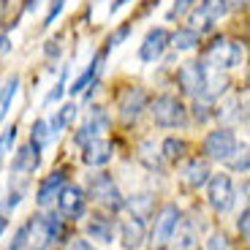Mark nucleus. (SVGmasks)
Wrapping results in <instances>:
<instances>
[{
    "instance_id": "2f4dec72",
    "label": "nucleus",
    "mask_w": 250,
    "mask_h": 250,
    "mask_svg": "<svg viewBox=\"0 0 250 250\" xmlns=\"http://www.w3.org/2000/svg\"><path fill=\"white\" fill-rule=\"evenodd\" d=\"M11 142H14V128H8V131L0 136V169H3V161H6V155H8Z\"/></svg>"
},
{
    "instance_id": "4468645a",
    "label": "nucleus",
    "mask_w": 250,
    "mask_h": 250,
    "mask_svg": "<svg viewBox=\"0 0 250 250\" xmlns=\"http://www.w3.org/2000/svg\"><path fill=\"white\" fill-rule=\"evenodd\" d=\"M84 152H82V161L87 163V166H106L114 155V147L106 142V139H90L87 144H82Z\"/></svg>"
},
{
    "instance_id": "2eb2a0df",
    "label": "nucleus",
    "mask_w": 250,
    "mask_h": 250,
    "mask_svg": "<svg viewBox=\"0 0 250 250\" xmlns=\"http://www.w3.org/2000/svg\"><path fill=\"white\" fill-rule=\"evenodd\" d=\"M106 125H109L106 112H104L101 106H93V109H90L87 123H84L79 131H76V142H79V144H87L90 139H95L101 131H106Z\"/></svg>"
},
{
    "instance_id": "37998d69",
    "label": "nucleus",
    "mask_w": 250,
    "mask_h": 250,
    "mask_svg": "<svg viewBox=\"0 0 250 250\" xmlns=\"http://www.w3.org/2000/svg\"><path fill=\"white\" fill-rule=\"evenodd\" d=\"M3 8H6V0H0V11H3Z\"/></svg>"
},
{
    "instance_id": "aec40b11",
    "label": "nucleus",
    "mask_w": 250,
    "mask_h": 250,
    "mask_svg": "<svg viewBox=\"0 0 250 250\" xmlns=\"http://www.w3.org/2000/svg\"><path fill=\"white\" fill-rule=\"evenodd\" d=\"M17 87H19V76H8L6 84L0 87V123H3V117L8 114V109H11V101H14V95H17Z\"/></svg>"
},
{
    "instance_id": "dca6fc26",
    "label": "nucleus",
    "mask_w": 250,
    "mask_h": 250,
    "mask_svg": "<svg viewBox=\"0 0 250 250\" xmlns=\"http://www.w3.org/2000/svg\"><path fill=\"white\" fill-rule=\"evenodd\" d=\"M114 234H117V226H114V220L106 218V215H93V218L87 220V237L95 239V242L112 245Z\"/></svg>"
},
{
    "instance_id": "ddd939ff",
    "label": "nucleus",
    "mask_w": 250,
    "mask_h": 250,
    "mask_svg": "<svg viewBox=\"0 0 250 250\" xmlns=\"http://www.w3.org/2000/svg\"><path fill=\"white\" fill-rule=\"evenodd\" d=\"M120 239H123V248L125 250H139L147 239V229H144V220L131 215L128 220L120 223Z\"/></svg>"
},
{
    "instance_id": "cd10ccee",
    "label": "nucleus",
    "mask_w": 250,
    "mask_h": 250,
    "mask_svg": "<svg viewBox=\"0 0 250 250\" xmlns=\"http://www.w3.org/2000/svg\"><path fill=\"white\" fill-rule=\"evenodd\" d=\"M128 33H131V25H120L117 30H114L112 36L106 38V49H114V46H120L125 38H128Z\"/></svg>"
},
{
    "instance_id": "c85d7f7f",
    "label": "nucleus",
    "mask_w": 250,
    "mask_h": 250,
    "mask_svg": "<svg viewBox=\"0 0 250 250\" xmlns=\"http://www.w3.org/2000/svg\"><path fill=\"white\" fill-rule=\"evenodd\" d=\"M209 101H204V98H196V104H193V117L199 120V123H207L209 120Z\"/></svg>"
},
{
    "instance_id": "f3484780",
    "label": "nucleus",
    "mask_w": 250,
    "mask_h": 250,
    "mask_svg": "<svg viewBox=\"0 0 250 250\" xmlns=\"http://www.w3.org/2000/svg\"><path fill=\"white\" fill-rule=\"evenodd\" d=\"M38 163H41V152H38V147H33V144L27 142V144H22L17 150V155H14L11 171L14 174H33V171L38 169Z\"/></svg>"
},
{
    "instance_id": "423d86ee",
    "label": "nucleus",
    "mask_w": 250,
    "mask_h": 250,
    "mask_svg": "<svg viewBox=\"0 0 250 250\" xmlns=\"http://www.w3.org/2000/svg\"><path fill=\"white\" fill-rule=\"evenodd\" d=\"M57 207H60V215L65 220H79L84 218V212H87V196H84V190L76 185H62L60 196H57Z\"/></svg>"
},
{
    "instance_id": "6ab92c4d",
    "label": "nucleus",
    "mask_w": 250,
    "mask_h": 250,
    "mask_svg": "<svg viewBox=\"0 0 250 250\" xmlns=\"http://www.w3.org/2000/svg\"><path fill=\"white\" fill-rule=\"evenodd\" d=\"M209 174H212V171H209V163H207V161H199V158L188 161V163H185V169H182V180H185L190 188L207 185Z\"/></svg>"
},
{
    "instance_id": "6e6552de",
    "label": "nucleus",
    "mask_w": 250,
    "mask_h": 250,
    "mask_svg": "<svg viewBox=\"0 0 250 250\" xmlns=\"http://www.w3.org/2000/svg\"><path fill=\"white\" fill-rule=\"evenodd\" d=\"M237 150V139L229 128H218V131H209L204 139V152L212 161H229Z\"/></svg>"
},
{
    "instance_id": "412c9836",
    "label": "nucleus",
    "mask_w": 250,
    "mask_h": 250,
    "mask_svg": "<svg viewBox=\"0 0 250 250\" xmlns=\"http://www.w3.org/2000/svg\"><path fill=\"white\" fill-rule=\"evenodd\" d=\"M52 125L46 123V120H36L33 123V133H30V144L33 147H38V150H44L46 144L52 142Z\"/></svg>"
},
{
    "instance_id": "bb28decb",
    "label": "nucleus",
    "mask_w": 250,
    "mask_h": 250,
    "mask_svg": "<svg viewBox=\"0 0 250 250\" xmlns=\"http://www.w3.org/2000/svg\"><path fill=\"white\" fill-rule=\"evenodd\" d=\"M76 120V104H65V106L60 109V112L55 114V120H52V131H62L65 125H71Z\"/></svg>"
},
{
    "instance_id": "a211bd4d",
    "label": "nucleus",
    "mask_w": 250,
    "mask_h": 250,
    "mask_svg": "<svg viewBox=\"0 0 250 250\" xmlns=\"http://www.w3.org/2000/svg\"><path fill=\"white\" fill-rule=\"evenodd\" d=\"M62 185H65V174H62V171H52V174L46 177V180L41 182V185H38V193H36L38 207H49V204H55V199L60 196Z\"/></svg>"
},
{
    "instance_id": "c9c22d12",
    "label": "nucleus",
    "mask_w": 250,
    "mask_h": 250,
    "mask_svg": "<svg viewBox=\"0 0 250 250\" xmlns=\"http://www.w3.org/2000/svg\"><path fill=\"white\" fill-rule=\"evenodd\" d=\"M62 3H65V0H52V8H49V14H46V22H44V25H52V22H55V19L60 17Z\"/></svg>"
},
{
    "instance_id": "b1692460",
    "label": "nucleus",
    "mask_w": 250,
    "mask_h": 250,
    "mask_svg": "<svg viewBox=\"0 0 250 250\" xmlns=\"http://www.w3.org/2000/svg\"><path fill=\"white\" fill-rule=\"evenodd\" d=\"M169 44L174 46V49H193V46L199 44V33H196L193 27H182V30H177L174 36L169 38Z\"/></svg>"
},
{
    "instance_id": "5701e85b",
    "label": "nucleus",
    "mask_w": 250,
    "mask_h": 250,
    "mask_svg": "<svg viewBox=\"0 0 250 250\" xmlns=\"http://www.w3.org/2000/svg\"><path fill=\"white\" fill-rule=\"evenodd\" d=\"M174 231H177V242H174L177 250H193V248H196V239H199V234H196V226H193V223L177 226Z\"/></svg>"
},
{
    "instance_id": "393cba45",
    "label": "nucleus",
    "mask_w": 250,
    "mask_h": 250,
    "mask_svg": "<svg viewBox=\"0 0 250 250\" xmlns=\"http://www.w3.org/2000/svg\"><path fill=\"white\" fill-rule=\"evenodd\" d=\"M139 158H142V163L147 166V169H161V150H158L152 142H142V147H139Z\"/></svg>"
},
{
    "instance_id": "1a4fd4ad",
    "label": "nucleus",
    "mask_w": 250,
    "mask_h": 250,
    "mask_svg": "<svg viewBox=\"0 0 250 250\" xmlns=\"http://www.w3.org/2000/svg\"><path fill=\"white\" fill-rule=\"evenodd\" d=\"M226 14L223 3L220 0H201L199 8H196L193 14H190V22H193V30L196 33H207V30H212L215 22H218L220 17Z\"/></svg>"
},
{
    "instance_id": "72a5a7b5",
    "label": "nucleus",
    "mask_w": 250,
    "mask_h": 250,
    "mask_svg": "<svg viewBox=\"0 0 250 250\" xmlns=\"http://www.w3.org/2000/svg\"><path fill=\"white\" fill-rule=\"evenodd\" d=\"M196 0H174V6H171V11H169V19H174V17H182V14L188 11V8L193 6Z\"/></svg>"
},
{
    "instance_id": "7c9ffc66",
    "label": "nucleus",
    "mask_w": 250,
    "mask_h": 250,
    "mask_svg": "<svg viewBox=\"0 0 250 250\" xmlns=\"http://www.w3.org/2000/svg\"><path fill=\"white\" fill-rule=\"evenodd\" d=\"M207 250H229V239H226V234L215 231L212 237L207 239Z\"/></svg>"
},
{
    "instance_id": "a19ab883",
    "label": "nucleus",
    "mask_w": 250,
    "mask_h": 250,
    "mask_svg": "<svg viewBox=\"0 0 250 250\" xmlns=\"http://www.w3.org/2000/svg\"><path fill=\"white\" fill-rule=\"evenodd\" d=\"M36 6H38V0H25V3H22V8H25V11H33Z\"/></svg>"
},
{
    "instance_id": "f8f14e48",
    "label": "nucleus",
    "mask_w": 250,
    "mask_h": 250,
    "mask_svg": "<svg viewBox=\"0 0 250 250\" xmlns=\"http://www.w3.org/2000/svg\"><path fill=\"white\" fill-rule=\"evenodd\" d=\"M144 106H147V95H144L142 87H128L120 95V117L125 123H133L144 112Z\"/></svg>"
},
{
    "instance_id": "20e7f679",
    "label": "nucleus",
    "mask_w": 250,
    "mask_h": 250,
    "mask_svg": "<svg viewBox=\"0 0 250 250\" xmlns=\"http://www.w3.org/2000/svg\"><path fill=\"white\" fill-rule=\"evenodd\" d=\"M245 57V46L239 41H229V38H218L209 49H207V62L209 68H237Z\"/></svg>"
},
{
    "instance_id": "4c0bfd02",
    "label": "nucleus",
    "mask_w": 250,
    "mask_h": 250,
    "mask_svg": "<svg viewBox=\"0 0 250 250\" xmlns=\"http://www.w3.org/2000/svg\"><path fill=\"white\" fill-rule=\"evenodd\" d=\"M65 250H93V248H90L87 239H74V242H71Z\"/></svg>"
},
{
    "instance_id": "7ed1b4c3",
    "label": "nucleus",
    "mask_w": 250,
    "mask_h": 250,
    "mask_svg": "<svg viewBox=\"0 0 250 250\" xmlns=\"http://www.w3.org/2000/svg\"><path fill=\"white\" fill-rule=\"evenodd\" d=\"M150 114L161 128L185 125V106H182V101L174 98V95H158L150 104Z\"/></svg>"
},
{
    "instance_id": "a878e982",
    "label": "nucleus",
    "mask_w": 250,
    "mask_h": 250,
    "mask_svg": "<svg viewBox=\"0 0 250 250\" xmlns=\"http://www.w3.org/2000/svg\"><path fill=\"white\" fill-rule=\"evenodd\" d=\"M98 65H101V55H95V57H93V62H90V65H87L84 71H82V76L74 82V84H71V87H68L71 93H82V90L87 87L90 82L95 79V74H98Z\"/></svg>"
},
{
    "instance_id": "473e14b6",
    "label": "nucleus",
    "mask_w": 250,
    "mask_h": 250,
    "mask_svg": "<svg viewBox=\"0 0 250 250\" xmlns=\"http://www.w3.org/2000/svg\"><path fill=\"white\" fill-rule=\"evenodd\" d=\"M65 74H68V71H62V74H60V79H57L55 90H52V93H49V95H46V98H44V104H55V101L60 98L62 93H65Z\"/></svg>"
},
{
    "instance_id": "0eeeda50",
    "label": "nucleus",
    "mask_w": 250,
    "mask_h": 250,
    "mask_svg": "<svg viewBox=\"0 0 250 250\" xmlns=\"http://www.w3.org/2000/svg\"><path fill=\"white\" fill-rule=\"evenodd\" d=\"M204 79H207V62H185L177 71V82L185 95L204 98Z\"/></svg>"
},
{
    "instance_id": "f257e3e1",
    "label": "nucleus",
    "mask_w": 250,
    "mask_h": 250,
    "mask_svg": "<svg viewBox=\"0 0 250 250\" xmlns=\"http://www.w3.org/2000/svg\"><path fill=\"white\" fill-rule=\"evenodd\" d=\"M182 220V212L177 204H163L161 212L155 215V223H152V231H150V248L152 250H163L166 245L171 242V237H174V229L180 226Z\"/></svg>"
},
{
    "instance_id": "e433bc0d",
    "label": "nucleus",
    "mask_w": 250,
    "mask_h": 250,
    "mask_svg": "<svg viewBox=\"0 0 250 250\" xmlns=\"http://www.w3.org/2000/svg\"><path fill=\"white\" fill-rule=\"evenodd\" d=\"M220 3H223L226 11H239V8L248 6V0H220Z\"/></svg>"
},
{
    "instance_id": "9d476101",
    "label": "nucleus",
    "mask_w": 250,
    "mask_h": 250,
    "mask_svg": "<svg viewBox=\"0 0 250 250\" xmlns=\"http://www.w3.org/2000/svg\"><path fill=\"white\" fill-rule=\"evenodd\" d=\"M169 38H171L169 30H163V27H152V30L144 36L142 46H139V57H142L144 62H155L158 57L166 52V46H169Z\"/></svg>"
},
{
    "instance_id": "f704fd0d",
    "label": "nucleus",
    "mask_w": 250,
    "mask_h": 250,
    "mask_svg": "<svg viewBox=\"0 0 250 250\" xmlns=\"http://www.w3.org/2000/svg\"><path fill=\"white\" fill-rule=\"evenodd\" d=\"M237 229H239V234H242V239L250 237V209H242V215H239V220H237Z\"/></svg>"
},
{
    "instance_id": "ea45409f",
    "label": "nucleus",
    "mask_w": 250,
    "mask_h": 250,
    "mask_svg": "<svg viewBox=\"0 0 250 250\" xmlns=\"http://www.w3.org/2000/svg\"><path fill=\"white\" fill-rule=\"evenodd\" d=\"M125 3H128V0H114V3H112V8H109V11H112V14H117L120 8L125 6Z\"/></svg>"
},
{
    "instance_id": "39448f33",
    "label": "nucleus",
    "mask_w": 250,
    "mask_h": 250,
    "mask_svg": "<svg viewBox=\"0 0 250 250\" xmlns=\"http://www.w3.org/2000/svg\"><path fill=\"white\" fill-rule=\"evenodd\" d=\"M207 201L212 209L218 212H226L234 201V185H231V177L229 174H209L207 180Z\"/></svg>"
},
{
    "instance_id": "c756f323",
    "label": "nucleus",
    "mask_w": 250,
    "mask_h": 250,
    "mask_svg": "<svg viewBox=\"0 0 250 250\" xmlns=\"http://www.w3.org/2000/svg\"><path fill=\"white\" fill-rule=\"evenodd\" d=\"M234 152H237V158H229V161H231V166H234V169H237V171H242V174H245V171H248V147H242V150H234Z\"/></svg>"
},
{
    "instance_id": "9b49d317",
    "label": "nucleus",
    "mask_w": 250,
    "mask_h": 250,
    "mask_svg": "<svg viewBox=\"0 0 250 250\" xmlns=\"http://www.w3.org/2000/svg\"><path fill=\"white\" fill-rule=\"evenodd\" d=\"M22 234H25V248L27 250H46V245L52 242L44 215H33V218L27 220V226H22Z\"/></svg>"
},
{
    "instance_id": "58836bf2",
    "label": "nucleus",
    "mask_w": 250,
    "mask_h": 250,
    "mask_svg": "<svg viewBox=\"0 0 250 250\" xmlns=\"http://www.w3.org/2000/svg\"><path fill=\"white\" fill-rule=\"evenodd\" d=\"M8 52H11V38L0 33V55H8Z\"/></svg>"
},
{
    "instance_id": "4be33fe9",
    "label": "nucleus",
    "mask_w": 250,
    "mask_h": 250,
    "mask_svg": "<svg viewBox=\"0 0 250 250\" xmlns=\"http://www.w3.org/2000/svg\"><path fill=\"white\" fill-rule=\"evenodd\" d=\"M158 150H161V158L163 161H180L182 155H185V150H188V144L182 142V139H174V136H169L166 139V142L161 144V147H158Z\"/></svg>"
},
{
    "instance_id": "79ce46f5",
    "label": "nucleus",
    "mask_w": 250,
    "mask_h": 250,
    "mask_svg": "<svg viewBox=\"0 0 250 250\" xmlns=\"http://www.w3.org/2000/svg\"><path fill=\"white\" fill-rule=\"evenodd\" d=\"M8 229V218H3V215H0V237H3V231H6Z\"/></svg>"
},
{
    "instance_id": "f03ea898",
    "label": "nucleus",
    "mask_w": 250,
    "mask_h": 250,
    "mask_svg": "<svg viewBox=\"0 0 250 250\" xmlns=\"http://www.w3.org/2000/svg\"><path fill=\"white\" fill-rule=\"evenodd\" d=\"M87 193L90 199L95 201V204H101L104 209H109V212H117V209H123V193H120V188L114 185V180L109 174H93L87 180Z\"/></svg>"
}]
</instances>
